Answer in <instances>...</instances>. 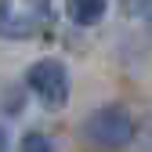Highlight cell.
<instances>
[{
  "label": "cell",
  "mask_w": 152,
  "mask_h": 152,
  "mask_svg": "<svg viewBox=\"0 0 152 152\" xmlns=\"http://www.w3.org/2000/svg\"><path fill=\"white\" fill-rule=\"evenodd\" d=\"M7 148V130H4V123H0V152Z\"/></svg>",
  "instance_id": "6"
},
{
  "label": "cell",
  "mask_w": 152,
  "mask_h": 152,
  "mask_svg": "<svg viewBox=\"0 0 152 152\" xmlns=\"http://www.w3.org/2000/svg\"><path fill=\"white\" fill-rule=\"evenodd\" d=\"M109 11V0H65V15L76 26H98Z\"/></svg>",
  "instance_id": "4"
},
{
  "label": "cell",
  "mask_w": 152,
  "mask_h": 152,
  "mask_svg": "<svg viewBox=\"0 0 152 152\" xmlns=\"http://www.w3.org/2000/svg\"><path fill=\"white\" fill-rule=\"evenodd\" d=\"M22 152H54L51 138L44 134V130H29V134H22V145H18Z\"/></svg>",
  "instance_id": "5"
},
{
  "label": "cell",
  "mask_w": 152,
  "mask_h": 152,
  "mask_svg": "<svg viewBox=\"0 0 152 152\" xmlns=\"http://www.w3.org/2000/svg\"><path fill=\"white\" fill-rule=\"evenodd\" d=\"M26 87L40 98L44 109L58 112V109H65V102H69V69H65L58 58H40V62L29 65Z\"/></svg>",
  "instance_id": "2"
},
{
  "label": "cell",
  "mask_w": 152,
  "mask_h": 152,
  "mask_svg": "<svg viewBox=\"0 0 152 152\" xmlns=\"http://www.w3.org/2000/svg\"><path fill=\"white\" fill-rule=\"evenodd\" d=\"M145 15H148V18H152V0H145Z\"/></svg>",
  "instance_id": "7"
},
{
  "label": "cell",
  "mask_w": 152,
  "mask_h": 152,
  "mask_svg": "<svg viewBox=\"0 0 152 152\" xmlns=\"http://www.w3.org/2000/svg\"><path fill=\"white\" fill-rule=\"evenodd\" d=\"M33 33H36L33 18L18 15L11 7V0H0V36H4V40H29Z\"/></svg>",
  "instance_id": "3"
},
{
  "label": "cell",
  "mask_w": 152,
  "mask_h": 152,
  "mask_svg": "<svg viewBox=\"0 0 152 152\" xmlns=\"http://www.w3.org/2000/svg\"><path fill=\"white\" fill-rule=\"evenodd\" d=\"M134 134H138L134 116L123 105H102L83 120V138L98 148H127Z\"/></svg>",
  "instance_id": "1"
}]
</instances>
